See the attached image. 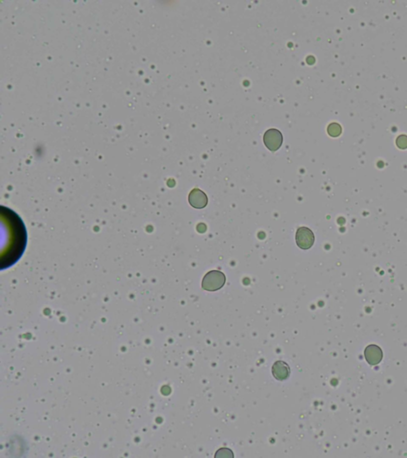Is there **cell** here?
Wrapping results in <instances>:
<instances>
[{"label": "cell", "mask_w": 407, "mask_h": 458, "mask_svg": "<svg viewBox=\"0 0 407 458\" xmlns=\"http://www.w3.org/2000/svg\"><path fill=\"white\" fill-rule=\"evenodd\" d=\"M364 356L369 364H378L382 360V350L378 346L370 344L365 348Z\"/></svg>", "instance_id": "8992f818"}, {"label": "cell", "mask_w": 407, "mask_h": 458, "mask_svg": "<svg viewBox=\"0 0 407 458\" xmlns=\"http://www.w3.org/2000/svg\"><path fill=\"white\" fill-rule=\"evenodd\" d=\"M2 224L6 226V244L2 246L1 253L2 270L10 268L20 260L25 252L28 234L25 224L20 216L10 208L1 207Z\"/></svg>", "instance_id": "6da1fadb"}, {"label": "cell", "mask_w": 407, "mask_h": 458, "mask_svg": "<svg viewBox=\"0 0 407 458\" xmlns=\"http://www.w3.org/2000/svg\"><path fill=\"white\" fill-rule=\"evenodd\" d=\"M188 202L194 208L202 210L207 206L208 196L200 188H194L188 195Z\"/></svg>", "instance_id": "5b68a950"}, {"label": "cell", "mask_w": 407, "mask_h": 458, "mask_svg": "<svg viewBox=\"0 0 407 458\" xmlns=\"http://www.w3.org/2000/svg\"><path fill=\"white\" fill-rule=\"evenodd\" d=\"M342 126H340L338 124H332L328 126V132L330 136L332 137H338L342 134Z\"/></svg>", "instance_id": "ba28073f"}, {"label": "cell", "mask_w": 407, "mask_h": 458, "mask_svg": "<svg viewBox=\"0 0 407 458\" xmlns=\"http://www.w3.org/2000/svg\"><path fill=\"white\" fill-rule=\"evenodd\" d=\"M397 146L401 149H406L407 148V136L405 134H402L398 136L396 141Z\"/></svg>", "instance_id": "9c48e42d"}, {"label": "cell", "mask_w": 407, "mask_h": 458, "mask_svg": "<svg viewBox=\"0 0 407 458\" xmlns=\"http://www.w3.org/2000/svg\"><path fill=\"white\" fill-rule=\"evenodd\" d=\"M264 142L268 150L272 152H277L282 145V134L277 129H269L264 134Z\"/></svg>", "instance_id": "277c9868"}, {"label": "cell", "mask_w": 407, "mask_h": 458, "mask_svg": "<svg viewBox=\"0 0 407 458\" xmlns=\"http://www.w3.org/2000/svg\"><path fill=\"white\" fill-rule=\"evenodd\" d=\"M296 244L302 250L311 248L315 242V236L311 229L306 227H300L296 232Z\"/></svg>", "instance_id": "3957f363"}, {"label": "cell", "mask_w": 407, "mask_h": 458, "mask_svg": "<svg viewBox=\"0 0 407 458\" xmlns=\"http://www.w3.org/2000/svg\"><path fill=\"white\" fill-rule=\"evenodd\" d=\"M226 282V276L220 270L208 272L202 281V288L208 292H216L221 289Z\"/></svg>", "instance_id": "7a4b0ae2"}, {"label": "cell", "mask_w": 407, "mask_h": 458, "mask_svg": "<svg viewBox=\"0 0 407 458\" xmlns=\"http://www.w3.org/2000/svg\"><path fill=\"white\" fill-rule=\"evenodd\" d=\"M272 374L278 380H285L290 376V368L284 361H277L272 367Z\"/></svg>", "instance_id": "52a82bcc"}]
</instances>
